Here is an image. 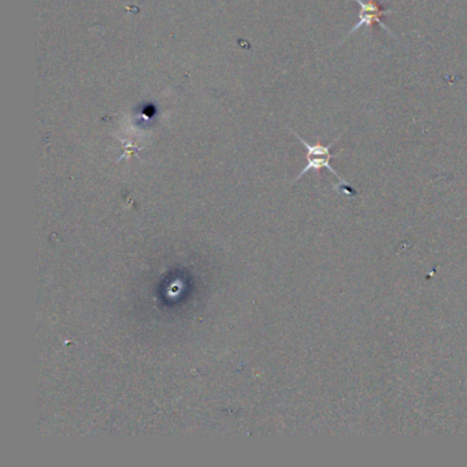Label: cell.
<instances>
[{"label":"cell","instance_id":"6da1fadb","mask_svg":"<svg viewBox=\"0 0 467 467\" xmlns=\"http://www.w3.org/2000/svg\"><path fill=\"white\" fill-rule=\"evenodd\" d=\"M292 133H294L295 138L299 139L300 143H302L303 146L306 147V150H307V165H306L305 169L297 174L294 182H299V180L302 179L306 173H308V171H322V169H327V171H329L330 173L335 174L336 179L338 180V185H336L335 190L337 191V192H340L341 195H354V192L347 187V182H344V180L341 179L340 174H338L337 171L330 166V160H332V158H337V155H333L332 152H330V149H332V147L340 140L341 135L338 136L337 139H335L332 143L325 146V144H321L319 141H317L316 144L307 143V141H306L302 136L297 135L296 132ZM294 182H292V184H294Z\"/></svg>","mask_w":467,"mask_h":467},{"label":"cell","instance_id":"7a4b0ae2","mask_svg":"<svg viewBox=\"0 0 467 467\" xmlns=\"http://www.w3.org/2000/svg\"><path fill=\"white\" fill-rule=\"evenodd\" d=\"M355 2H357L358 6L360 7L359 21H358L357 26L349 31L348 36H347L346 39H348L349 36H352L355 32L359 31L363 26L371 28L373 26H379L382 29H385V31L393 35V32L381 21L382 17L390 15V10L382 7L381 4H379V0H366V2H363V0H355Z\"/></svg>","mask_w":467,"mask_h":467}]
</instances>
